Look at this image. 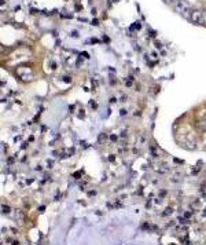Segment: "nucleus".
I'll list each match as a JSON object with an SVG mask.
<instances>
[{
  "label": "nucleus",
  "instance_id": "nucleus-10",
  "mask_svg": "<svg viewBox=\"0 0 206 245\" xmlns=\"http://www.w3.org/2000/svg\"><path fill=\"white\" fill-rule=\"evenodd\" d=\"M205 14H206V8H205Z\"/></svg>",
  "mask_w": 206,
  "mask_h": 245
},
{
  "label": "nucleus",
  "instance_id": "nucleus-7",
  "mask_svg": "<svg viewBox=\"0 0 206 245\" xmlns=\"http://www.w3.org/2000/svg\"><path fill=\"white\" fill-rule=\"evenodd\" d=\"M172 208H166V209H165V212H164V216H168V215H170V214H172Z\"/></svg>",
  "mask_w": 206,
  "mask_h": 245
},
{
  "label": "nucleus",
  "instance_id": "nucleus-5",
  "mask_svg": "<svg viewBox=\"0 0 206 245\" xmlns=\"http://www.w3.org/2000/svg\"><path fill=\"white\" fill-rule=\"evenodd\" d=\"M144 142H146V136H144V135H140V138H139V142H138V145H139V146H142Z\"/></svg>",
  "mask_w": 206,
  "mask_h": 245
},
{
  "label": "nucleus",
  "instance_id": "nucleus-8",
  "mask_svg": "<svg viewBox=\"0 0 206 245\" xmlns=\"http://www.w3.org/2000/svg\"><path fill=\"white\" fill-rule=\"evenodd\" d=\"M166 2H168V3H170V4H175L177 0H166Z\"/></svg>",
  "mask_w": 206,
  "mask_h": 245
},
{
  "label": "nucleus",
  "instance_id": "nucleus-2",
  "mask_svg": "<svg viewBox=\"0 0 206 245\" xmlns=\"http://www.w3.org/2000/svg\"><path fill=\"white\" fill-rule=\"evenodd\" d=\"M190 20H191L194 24H202L204 22V12L199 10H194L191 11V15H190Z\"/></svg>",
  "mask_w": 206,
  "mask_h": 245
},
{
  "label": "nucleus",
  "instance_id": "nucleus-9",
  "mask_svg": "<svg viewBox=\"0 0 206 245\" xmlns=\"http://www.w3.org/2000/svg\"><path fill=\"white\" fill-rule=\"evenodd\" d=\"M155 47H157V48H161V43H155Z\"/></svg>",
  "mask_w": 206,
  "mask_h": 245
},
{
  "label": "nucleus",
  "instance_id": "nucleus-3",
  "mask_svg": "<svg viewBox=\"0 0 206 245\" xmlns=\"http://www.w3.org/2000/svg\"><path fill=\"white\" fill-rule=\"evenodd\" d=\"M15 219L20 220V222H24V214H22L21 211H17L15 212Z\"/></svg>",
  "mask_w": 206,
  "mask_h": 245
},
{
  "label": "nucleus",
  "instance_id": "nucleus-1",
  "mask_svg": "<svg viewBox=\"0 0 206 245\" xmlns=\"http://www.w3.org/2000/svg\"><path fill=\"white\" fill-rule=\"evenodd\" d=\"M173 7H175V10L179 12V14H182L183 17L190 18V15H191V10H190V7L183 2V0H177L175 4H173Z\"/></svg>",
  "mask_w": 206,
  "mask_h": 245
},
{
  "label": "nucleus",
  "instance_id": "nucleus-6",
  "mask_svg": "<svg viewBox=\"0 0 206 245\" xmlns=\"http://www.w3.org/2000/svg\"><path fill=\"white\" fill-rule=\"evenodd\" d=\"M2 209H3V214H8V212H10V206H7V205H3Z\"/></svg>",
  "mask_w": 206,
  "mask_h": 245
},
{
  "label": "nucleus",
  "instance_id": "nucleus-4",
  "mask_svg": "<svg viewBox=\"0 0 206 245\" xmlns=\"http://www.w3.org/2000/svg\"><path fill=\"white\" fill-rule=\"evenodd\" d=\"M198 128L201 129V131H206V121H201L198 124Z\"/></svg>",
  "mask_w": 206,
  "mask_h": 245
}]
</instances>
